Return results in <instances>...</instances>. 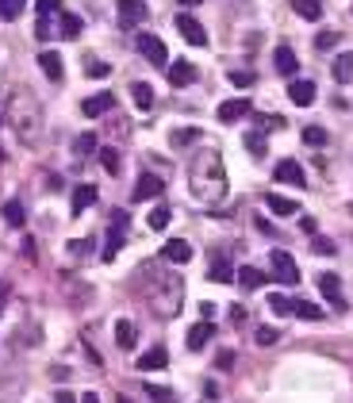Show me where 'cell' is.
<instances>
[{"label":"cell","instance_id":"4dcf8cb0","mask_svg":"<svg viewBox=\"0 0 353 403\" xmlns=\"http://www.w3.org/2000/svg\"><path fill=\"white\" fill-rule=\"evenodd\" d=\"M269 307H273L277 315H296V300L280 296V292H273V296H269Z\"/></svg>","mask_w":353,"mask_h":403},{"label":"cell","instance_id":"1f68e13d","mask_svg":"<svg viewBox=\"0 0 353 403\" xmlns=\"http://www.w3.org/2000/svg\"><path fill=\"white\" fill-rule=\"evenodd\" d=\"M230 277H234V269L227 265V257H215V261H212V280H215V284H223V280H230Z\"/></svg>","mask_w":353,"mask_h":403},{"label":"cell","instance_id":"44dd1931","mask_svg":"<svg viewBox=\"0 0 353 403\" xmlns=\"http://www.w3.org/2000/svg\"><path fill=\"white\" fill-rule=\"evenodd\" d=\"M334 81L338 85H350L353 81V50H345V54L334 58Z\"/></svg>","mask_w":353,"mask_h":403},{"label":"cell","instance_id":"ffe728a7","mask_svg":"<svg viewBox=\"0 0 353 403\" xmlns=\"http://www.w3.org/2000/svg\"><path fill=\"white\" fill-rule=\"evenodd\" d=\"M39 66H42V74H46L50 81H62V54H54V50H42V54H39Z\"/></svg>","mask_w":353,"mask_h":403},{"label":"cell","instance_id":"6da1fadb","mask_svg":"<svg viewBox=\"0 0 353 403\" xmlns=\"http://www.w3.org/2000/svg\"><path fill=\"white\" fill-rule=\"evenodd\" d=\"M189 189H192V200H196V204H204V207L227 204L230 185H227L223 157L215 154V150H204V154L192 157V165H189Z\"/></svg>","mask_w":353,"mask_h":403},{"label":"cell","instance_id":"f6af8a7d","mask_svg":"<svg viewBox=\"0 0 353 403\" xmlns=\"http://www.w3.org/2000/svg\"><path fill=\"white\" fill-rule=\"evenodd\" d=\"M200 131H177L173 135V146H189V142H196Z\"/></svg>","mask_w":353,"mask_h":403},{"label":"cell","instance_id":"ee69618b","mask_svg":"<svg viewBox=\"0 0 353 403\" xmlns=\"http://www.w3.org/2000/svg\"><path fill=\"white\" fill-rule=\"evenodd\" d=\"M311 250H315V254H322V257L338 254V250H334V242H330V239H315V242H311Z\"/></svg>","mask_w":353,"mask_h":403},{"label":"cell","instance_id":"836d02e7","mask_svg":"<svg viewBox=\"0 0 353 403\" xmlns=\"http://www.w3.org/2000/svg\"><path fill=\"white\" fill-rule=\"evenodd\" d=\"M27 0H0V19H19Z\"/></svg>","mask_w":353,"mask_h":403},{"label":"cell","instance_id":"484cf974","mask_svg":"<svg viewBox=\"0 0 353 403\" xmlns=\"http://www.w3.org/2000/svg\"><path fill=\"white\" fill-rule=\"evenodd\" d=\"M115 345H119V350H135V327L127 319L115 323Z\"/></svg>","mask_w":353,"mask_h":403},{"label":"cell","instance_id":"8fae6325","mask_svg":"<svg viewBox=\"0 0 353 403\" xmlns=\"http://www.w3.org/2000/svg\"><path fill=\"white\" fill-rule=\"evenodd\" d=\"M162 189H165L162 177H154V173H142L139 185H135V200H157V196H162Z\"/></svg>","mask_w":353,"mask_h":403},{"label":"cell","instance_id":"11a10c76","mask_svg":"<svg viewBox=\"0 0 353 403\" xmlns=\"http://www.w3.org/2000/svg\"><path fill=\"white\" fill-rule=\"evenodd\" d=\"M115 403H131V400H127V395H119V400H115Z\"/></svg>","mask_w":353,"mask_h":403},{"label":"cell","instance_id":"d6986e66","mask_svg":"<svg viewBox=\"0 0 353 403\" xmlns=\"http://www.w3.org/2000/svg\"><path fill=\"white\" fill-rule=\"evenodd\" d=\"M288 96H292L296 108H307V104H315V85L311 81H292L288 85Z\"/></svg>","mask_w":353,"mask_h":403},{"label":"cell","instance_id":"f907efd6","mask_svg":"<svg viewBox=\"0 0 353 403\" xmlns=\"http://www.w3.org/2000/svg\"><path fill=\"white\" fill-rule=\"evenodd\" d=\"M234 365V354H219V369H230Z\"/></svg>","mask_w":353,"mask_h":403},{"label":"cell","instance_id":"8d00e7d4","mask_svg":"<svg viewBox=\"0 0 353 403\" xmlns=\"http://www.w3.org/2000/svg\"><path fill=\"white\" fill-rule=\"evenodd\" d=\"M100 165H104V169L115 177V173H119V154H115L112 146H107V150H100Z\"/></svg>","mask_w":353,"mask_h":403},{"label":"cell","instance_id":"db71d44e","mask_svg":"<svg viewBox=\"0 0 353 403\" xmlns=\"http://www.w3.org/2000/svg\"><path fill=\"white\" fill-rule=\"evenodd\" d=\"M177 4H204V0H177Z\"/></svg>","mask_w":353,"mask_h":403},{"label":"cell","instance_id":"603a6c76","mask_svg":"<svg viewBox=\"0 0 353 403\" xmlns=\"http://www.w3.org/2000/svg\"><path fill=\"white\" fill-rule=\"evenodd\" d=\"M96 204V189H92V185H77L74 189V215H81L85 207H92Z\"/></svg>","mask_w":353,"mask_h":403},{"label":"cell","instance_id":"30bf717a","mask_svg":"<svg viewBox=\"0 0 353 403\" xmlns=\"http://www.w3.org/2000/svg\"><path fill=\"white\" fill-rule=\"evenodd\" d=\"M315 280H319V292H322V296H327L330 304H334L338 311H342V307H345V296H342V284H338L334 273H319Z\"/></svg>","mask_w":353,"mask_h":403},{"label":"cell","instance_id":"5b68a950","mask_svg":"<svg viewBox=\"0 0 353 403\" xmlns=\"http://www.w3.org/2000/svg\"><path fill=\"white\" fill-rule=\"evenodd\" d=\"M173 24H177V31L184 35V42H192V46H207V31H204V24H200L196 16L181 12V16L173 19Z\"/></svg>","mask_w":353,"mask_h":403},{"label":"cell","instance_id":"f1b7e54d","mask_svg":"<svg viewBox=\"0 0 353 403\" xmlns=\"http://www.w3.org/2000/svg\"><path fill=\"white\" fill-rule=\"evenodd\" d=\"M261 269H254V265H242V269H239V284L242 288H250V292H254V288H261Z\"/></svg>","mask_w":353,"mask_h":403},{"label":"cell","instance_id":"8992f818","mask_svg":"<svg viewBox=\"0 0 353 403\" xmlns=\"http://www.w3.org/2000/svg\"><path fill=\"white\" fill-rule=\"evenodd\" d=\"M115 12H119V27H127V31L146 19V4H139V0H115Z\"/></svg>","mask_w":353,"mask_h":403},{"label":"cell","instance_id":"ab89813d","mask_svg":"<svg viewBox=\"0 0 353 403\" xmlns=\"http://www.w3.org/2000/svg\"><path fill=\"white\" fill-rule=\"evenodd\" d=\"M230 85H239V89H250V85H254V74H250V69H230Z\"/></svg>","mask_w":353,"mask_h":403},{"label":"cell","instance_id":"9a60e30c","mask_svg":"<svg viewBox=\"0 0 353 403\" xmlns=\"http://www.w3.org/2000/svg\"><path fill=\"white\" fill-rule=\"evenodd\" d=\"M165 365H169V350L165 345H154V350H146L139 357V372H154V369H165Z\"/></svg>","mask_w":353,"mask_h":403},{"label":"cell","instance_id":"74e56055","mask_svg":"<svg viewBox=\"0 0 353 403\" xmlns=\"http://www.w3.org/2000/svg\"><path fill=\"white\" fill-rule=\"evenodd\" d=\"M35 8H39V19H50V16H58V12H62V0H39Z\"/></svg>","mask_w":353,"mask_h":403},{"label":"cell","instance_id":"e575fe53","mask_svg":"<svg viewBox=\"0 0 353 403\" xmlns=\"http://www.w3.org/2000/svg\"><path fill=\"white\" fill-rule=\"evenodd\" d=\"M150 227H154V230H165V227H169V207H165V204H157L154 212H150Z\"/></svg>","mask_w":353,"mask_h":403},{"label":"cell","instance_id":"52a82bcc","mask_svg":"<svg viewBox=\"0 0 353 403\" xmlns=\"http://www.w3.org/2000/svg\"><path fill=\"white\" fill-rule=\"evenodd\" d=\"M112 227H115V230H107L104 261H115V254L123 250V230H127V215H123V212H115V215H112Z\"/></svg>","mask_w":353,"mask_h":403},{"label":"cell","instance_id":"bcb514c9","mask_svg":"<svg viewBox=\"0 0 353 403\" xmlns=\"http://www.w3.org/2000/svg\"><path fill=\"white\" fill-rule=\"evenodd\" d=\"M107 74H112L107 62H92V66H89V77H107Z\"/></svg>","mask_w":353,"mask_h":403},{"label":"cell","instance_id":"d4e9b609","mask_svg":"<svg viewBox=\"0 0 353 403\" xmlns=\"http://www.w3.org/2000/svg\"><path fill=\"white\" fill-rule=\"evenodd\" d=\"M81 16H74V12H62V27H58V35H62V39H77V35H81Z\"/></svg>","mask_w":353,"mask_h":403},{"label":"cell","instance_id":"3957f363","mask_svg":"<svg viewBox=\"0 0 353 403\" xmlns=\"http://www.w3.org/2000/svg\"><path fill=\"white\" fill-rule=\"evenodd\" d=\"M150 304L157 307V315H177V307H181V280L177 277H162V284L150 292Z\"/></svg>","mask_w":353,"mask_h":403},{"label":"cell","instance_id":"60d3db41","mask_svg":"<svg viewBox=\"0 0 353 403\" xmlns=\"http://www.w3.org/2000/svg\"><path fill=\"white\" fill-rule=\"evenodd\" d=\"M74 150H77V154H92V150H96V139H92V135H77Z\"/></svg>","mask_w":353,"mask_h":403},{"label":"cell","instance_id":"7bdbcfd3","mask_svg":"<svg viewBox=\"0 0 353 403\" xmlns=\"http://www.w3.org/2000/svg\"><path fill=\"white\" fill-rule=\"evenodd\" d=\"M315 46H319V50H334L338 46V31H322L319 39H315Z\"/></svg>","mask_w":353,"mask_h":403},{"label":"cell","instance_id":"816d5d0a","mask_svg":"<svg viewBox=\"0 0 353 403\" xmlns=\"http://www.w3.org/2000/svg\"><path fill=\"white\" fill-rule=\"evenodd\" d=\"M8 300V280H0V304Z\"/></svg>","mask_w":353,"mask_h":403},{"label":"cell","instance_id":"2e32d148","mask_svg":"<svg viewBox=\"0 0 353 403\" xmlns=\"http://www.w3.org/2000/svg\"><path fill=\"white\" fill-rule=\"evenodd\" d=\"M112 92H96V96H89V100H81V115H89V119H96V115H104V112H112Z\"/></svg>","mask_w":353,"mask_h":403},{"label":"cell","instance_id":"7c38bea8","mask_svg":"<svg viewBox=\"0 0 353 403\" xmlns=\"http://www.w3.org/2000/svg\"><path fill=\"white\" fill-rule=\"evenodd\" d=\"M277 181H284V185H296V189H304V185H307V177H304V169H300V162L284 157V162L277 165Z\"/></svg>","mask_w":353,"mask_h":403},{"label":"cell","instance_id":"c3c4849f","mask_svg":"<svg viewBox=\"0 0 353 403\" xmlns=\"http://www.w3.org/2000/svg\"><path fill=\"white\" fill-rule=\"evenodd\" d=\"M54 403H77V395H74V392H66V388H62V392L54 395Z\"/></svg>","mask_w":353,"mask_h":403},{"label":"cell","instance_id":"d6a6232c","mask_svg":"<svg viewBox=\"0 0 353 403\" xmlns=\"http://www.w3.org/2000/svg\"><path fill=\"white\" fill-rule=\"evenodd\" d=\"M296 319H307V323H319L322 311L315 304H307V300H296Z\"/></svg>","mask_w":353,"mask_h":403},{"label":"cell","instance_id":"ac0fdd59","mask_svg":"<svg viewBox=\"0 0 353 403\" xmlns=\"http://www.w3.org/2000/svg\"><path fill=\"white\" fill-rule=\"evenodd\" d=\"M212 338H215V323L212 319H200L196 327L189 330V350H204Z\"/></svg>","mask_w":353,"mask_h":403},{"label":"cell","instance_id":"f546056e","mask_svg":"<svg viewBox=\"0 0 353 403\" xmlns=\"http://www.w3.org/2000/svg\"><path fill=\"white\" fill-rule=\"evenodd\" d=\"M142 392H146L154 403H177V395H173V388H162V384H142Z\"/></svg>","mask_w":353,"mask_h":403},{"label":"cell","instance_id":"e0dca14e","mask_svg":"<svg viewBox=\"0 0 353 403\" xmlns=\"http://www.w3.org/2000/svg\"><path fill=\"white\" fill-rule=\"evenodd\" d=\"M273 62H277V74H280V77H296V69H300V62H296V50H292V46H277Z\"/></svg>","mask_w":353,"mask_h":403},{"label":"cell","instance_id":"4316f807","mask_svg":"<svg viewBox=\"0 0 353 403\" xmlns=\"http://www.w3.org/2000/svg\"><path fill=\"white\" fill-rule=\"evenodd\" d=\"M4 223H8V227H24L27 223V212H24L19 200H8V204H4Z\"/></svg>","mask_w":353,"mask_h":403},{"label":"cell","instance_id":"7dc6e473","mask_svg":"<svg viewBox=\"0 0 353 403\" xmlns=\"http://www.w3.org/2000/svg\"><path fill=\"white\" fill-rule=\"evenodd\" d=\"M69 250H74V254H77V257H85V254H89V250H92V239H81V242H69Z\"/></svg>","mask_w":353,"mask_h":403},{"label":"cell","instance_id":"83f0119b","mask_svg":"<svg viewBox=\"0 0 353 403\" xmlns=\"http://www.w3.org/2000/svg\"><path fill=\"white\" fill-rule=\"evenodd\" d=\"M292 8H296V16H304V19H319L322 16V0H292Z\"/></svg>","mask_w":353,"mask_h":403},{"label":"cell","instance_id":"4fadbf2b","mask_svg":"<svg viewBox=\"0 0 353 403\" xmlns=\"http://www.w3.org/2000/svg\"><path fill=\"white\" fill-rule=\"evenodd\" d=\"M192 81H196V66H192V62L181 58V62H173L169 66V85L173 89H184V85H192Z\"/></svg>","mask_w":353,"mask_h":403},{"label":"cell","instance_id":"d590c367","mask_svg":"<svg viewBox=\"0 0 353 403\" xmlns=\"http://www.w3.org/2000/svg\"><path fill=\"white\" fill-rule=\"evenodd\" d=\"M304 142L307 146H327V131L322 127H304Z\"/></svg>","mask_w":353,"mask_h":403},{"label":"cell","instance_id":"cb8c5ba5","mask_svg":"<svg viewBox=\"0 0 353 403\" xmlns=\"http://www.w3.org/2000/svg\"><path fill=\"white\" fill-rule=\"evenodd\" d=\"M131 96H135V108H139V112L154 108V89H150L146 81H135V85H131Z\"/></svg>","mask_w":353,"mask_h":403},{"label":"cell","instance_id":"9c48e42d","mask_svg":"<svg viewBox=\"0 0 353 403\" xmlns=\"http://www.w3.org/2000/svg\"><path fill=\"white\" fill-rule=\"evenodd\" d=\"M219 123H239V119H246L250 115V100L246 96H234V100H227V104H219Z\"/></svg>","mask_w":353,"mask_h":403},{"label":"cell","instance_id":"f5cc1de1","mask_svg":"<svg viewBox=\"0 0 353 403\" xmlns=\"http://www.w3.org/2000/svg\"><path fill=\"white\" fill-rule=\"evenodd\" d=\"M81 403H100V400H96V395H92V392H85V400H81Z\"/></svg>","mask_w":353,"mask_h":403},{"label":"cell","instance_id":"277c9868","mask_svg":"<svg viewBox=\"0 0 353 403\" xmlns=\"http://www.w3.org/2000/svg\"><path fill=\"white\" fill-rule=\"evenodd\" d=\"M273 273H277V280H284V284H300V265L288 250H273Z\"/></svg>","mask_w":353,"mask_h":403},{"label":"cell","instance_id":"7a4b0ae2","mask_svg":"<svg viewBox=\"0 0 353 403\" xmlns=\"http://www.w3.org/2000/svg\"><path fill=\"white\" fill-rule=\"evenodd\" d=\"M8 119H12V127H16L19 142L35 146V142L42 139V108H39V100H35L31 92H16V96H12Z\"/></svg>","mask_w":353,"mask_h":403},{"label":"cell","instance_id":"b9f144b4","mask_svg":"<svg viewBox=\"0 0 353 403\" xmlns=\"http://www.w3.org/2000/svg\"><path fill=\"white\" fill-rule=\"evenodd\" d=\"M246 150H254V154H265V135H261V131H250V135H246Z\"/></svg>","mask_w":353,"mask_h":403},{"label":"cell","instance_id":"f35d334b","mask_svg":"<svg viewBox=\"0 0 353 403\" xmlns=\"http://www.w3.org/2000/svg\"><path fill=\"white\" fill-rule=\"evenodd\" d=\"M257 345H277V338H280V330L277 327H257Z\"/></svg>","mask_w":353,"mask_h":403},{"label":"cell","instance_id":"7402d4cb","mask_svg":"<svg viewBox=\"0 0 353 403\" xmlns=\"http://www.w3.org/2000/svg\"><path fill=\"white\" fill-rule=\"evenodd\" d=\"M265 204H269V212H273V215H296V212H300V204H296V200L277 196V192H269V196H265Z\"/></svg>","mask_w":353,"mask_h":403},{"label":"cell","instance_id":"681fc988","mask_svg":"<svg viewBox=\"0 0 353 403\" xmlns=\"http://www.w3.org/2000/svg\"><path fill=\"white\" fill-rule=\"evenodd\" d=\"M230 319H234V323H246V307L234 304V307H230Z\"/></svg>","mask_w":353,"mask_h":403},{"label":"cell","instance_id":"ba28073f","mask_svg":"<svg viewBox=\"0 0 353 403\" xmlns=\"http://www.w3.org/2000/svg\"><path fill=\"white\" fill-rule=\"evenodd\" d=\"M139 50L146 54L150 66H165V62H169V50H165V42L157 39V35H142V39H139Z\"/></svg>","mask_w":353,"mask_h":403},{"label":"cell","instance_id":"5bb4252c","mask_svg":"<svg viewBox=\"0 0 353 403\" xmlns=\"http://www.w3.org/2000/svg\"><path fill=\"white\" fill-rule=\"evenodd\" d=\"M162 257H165V261H173V265H184V261H192V246L184 239H173V242H165V246H162Z\"/></svg>","mask_w":353,"mask_h":403}]
</instances>
